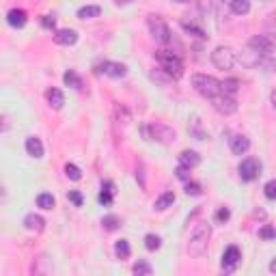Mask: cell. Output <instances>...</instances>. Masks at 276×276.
<instances>
[{
  "instance_id": "obj_1",
  "label": "cell",
  "mask_w": 276,
  "mask_h": 276,
  "mask_svg": "<svg viewBox=\"0 0 276 276\" xmlns=\"http://www.w3.org/2000/svg\"><path fill=\"white\" fill-rule=\"evenodd\" d=\"M209 235H212V229H209L207 222H201L194 227L192 235H190V242H188V253L192 257H203L205 255L207 244H209Z\"/></svg>"
},
{
  "instance_id": "obj_2",
  "label": "cell",
  "mask_w": 276,
  "mask_h": 276,
  "mask_svg": "<svg viewBox=\"0 0 276 276\" xmlns=\"http://www.w3.org/2000/svg\"><path fill=\"white\" fill-rule=\"evenodd\" d=\"M155 61H158L160 67H162L164 72L168 74V78L179 80V78L184 76V63H182V58H179L175 52H170V50H158V52H155Z\"/></svg>"
},
{
  "instance_id": "obj_3",
  "label": "cell",
  "mask_w": 276,
  "mask_h": 276,
  "mask_svg": "<svg viewBox=\"0 0 276 276\" xmlns=\"http://www.w3.org/2000/svg\"><path fill=\"white\" fill-rule=\"evenodd\" d=\"M192 87L203 95V97L214 99L216 95H220V82L214 76H205V74H194L192 76Z\"/></svg>"
},
{
  "instance_id": "obj_4",
  "label": "cell",
  "mask_w": 276,
  "mask_h": 276,
  "mask_svg": "<svg viewBox=\"0 0 276 276\" xmlns=\"http://www.w3.org/2000/svg\"><path fill=\"white\" fill-rule=\"evenodd\" d=\"M149 24V31H151V35L155 39H158L160 43H170L173 41V35H170V28L166 26V22H164L160 16H149L147 19Z\"/></svg>"
},
{
  "instance_id": "obj_5",
  "label": "cell",
  "mask_w": 276,
  "mask_h": 276,
  "mask_svg": "<svg viewBox=\"0 0 276 276\" xmlns=\"http://www.w3.org/2000/svg\"><path fill=\"white\" fill-rule=\"evenodd\" d=\"M235 61H238V58H235V52L227 46H220L212 52V63L218 69H231L235 65Z\"/></svg>"
},
{
  "instance_id": "obj_6",
  "label": "cell",
  "mask_w": 276,
  "mask_h": 276,
  "mask_svg": "<svg viewBox=\"0 0 276 276\" xmlns=\"http://www.w3.org/2000/svg\"><path fill=\"white\" fill-rule=\"evenodd\" d=\"M248 48L255 50V52L259 54L261 61H263V58H270V56H272V50H274L272 39L265 37V35H257V37H253V39L248 41Z\"/></svg>"
},
{
  "instance_id": "obj_7",
  "label": "cell",
  "mask_w": 276,
  "mask_h": 276,
  "mask_svg": "<svg viewBox=\"0 0 276 276\" xmlns=\"http://www.w3.org/2000/svg\"><path fill=\"white\" fill-rule=\"evenodd\" d=\"M54 272V265L50 257L46 253H39L37 257L33 259V265H31V276H52Z\"/></svg>"
},
{
  "instance_id": "obj_8",
  "label": "cell",
  "mask_w": 276,
  "mask_h": 276,
  "mask_svg": "<svg viewBox=\"0 0 276 276\" xmlns=\"http://www.w3.org/2000/svg\"><path fill=\"white\" fill-rule=\"evenodd\" d=\"M238 170H239L242 182H253V179L259 177L261 164H259V160H255V158H246V160H242V164H239Z\"/></svg>"
},
{
  "instance_id": "obj_9",
  "label": "cell",
  "mask_w": 276,
  "mask_h": 276,
  "mask_svg": "<svg viewBox=\"0 0 276 276\" xmlns=\"http://www.w3.org/2000/svg\"><path fill=\"white\" fill-rule=\"evenodd\" d=\"M212 106L218 110L220 114H233L238 110V102L235 97H227V95H216L212 99Z\"/></svg>"
},
{
  "instance_id": "obj_10",
  "label": "cell",
  "mask_w": 276,
  "mask_h": 276,
  "mask_svg": "<svg viewBox=\"0 0 276 276\" xmlns=\"http://www.w3.org/2000/svg\"><path fill=\"white\" fill-rule=\"evenodd\" d=\"M149 132H151V136L158 140V143L170 145L175 140V129H170V128H166V125H162V123L151 125V128H149Z\"/></svg>"
},
{
  "instance_id": "obj_11",
  "label": "cell",
  "mask_w": 276,
  "mask_h": 276,
  "mask_svg": "<svg viewBox=\"0 0 276 276\" xmlns=\"http://www.w3.org/2000/svg\"><path fill=\"white\" fill-rule=\"evenodd\" d=\"M99 74H106V76H112V78H123L128 74V67L121 63H112V61H104L97 69Z\"/></svg>"
},
{
  "instance_id": "obj_12",
  "label": "cell",
  "mask_w": 276,
  "mask_h": 276,
  "mask_svg": "<svg viewBox=\"0 0 276 276\" xmlns=\"http://www.w3.org/2000/svg\"><path fill=\"white\" fill-rule=\"evenodd\" d=\"M54 41L58 46H74L78 41V33L74 28H61V31H56V35H54Z\"/></svg>"
},
{
  "instance_id": "obj_13",
  "label": "cell",
  "mask_w": 276,
  "mask_h": 276,
  "mask_svg": "<svg viewBox=\"0 0 276 276\" xmlns=\"http://www.w3.org/2000/svg\"><path fill=\"white\" fill-rule=\"evenodd\" d=\"M239 259H242V255H239V248L238 246H229L227 250L222 253V268H235V265L239 263Z\"/></svg>"
},
{
  "instance_id": "obj_14",
  "label": "cell",
  "mask_w": 276,
  "mask_h": 276,
  "mask_svg": "<svg viewBox=\"0 0 276 276\" xmlns=\"http://www.w3.org/2000/svg\"><path fill=\"white\" fill-rule=\"evenodd\" d=\"M26 19H28V16L24 9H11V11L7 13V22L11 24L13 28H22L24 24H26Z\"/></svg>"
},
{
  "instance_id": "obj_15",
  "label": "cell",
  "mask_w": 276,
  "mask_h": 276,
  "mask_svg": "<svg viewBox=\"0 0 276 276\" xmlns=\"http://www.w3.org/2000/svg\"><path fill=\"white\" fill-rule=\"evenodd\" d=\"M199 162H201V155L197 151H190V149H185V151L179 153V164H182L184 168H194Z\"/></svg>"
},
{
  "instance_id": "obj_16",
  "label": "cell",
  "mask_w": 276,
  "mask_h": 276,
  "mask_svg": "<svg viewBox=\"0 0 276 276\" xmlns=\"http://www.w3.org/2000/svg\"><path fill=\"white\" fill-rule=\"evenodd\" d=\"M26 153L33 158H43V143L37 136H28L26 138Z\"/></svg>"
},
{
  "instance_id": "obj_17",
  "label": "cell",
  "mask_w": 276,
  "mask_h": 276,
  "mask_svg": "<svg viewBox=\"0 0 276 276\" xmlns=\"http://www.w3.org/2000/svg\"><path fill=\"white\" fill-rule=\"evenodd\" d=\"M250 149V140L246 136H233L231 138V151H233L235 155H242Z\"/></svg>"
},
{
  "instance_id": "obj_18",
  "label": "cell",
  "mask_w": 276,
  "mask_h": 276,
  "mask_svg": "<svg viewBox=\"0 0 276 276\" xmlns=\"http://www.w3.org/2000/svg\"><path fill=\"white\" fill-rule=\"evenodd\" d=\"M24 227H26L28 231H43L46 220H43L39 214H28L26 218H24Z\"/></svg>"
},
{
  "instance_id": "obj_19",
  "label": "cell",
  "mask_w": 276,
  "mask_h": 276,
  "mask_svg": "<svg viewBox=\"0 0 276 276\" xmlns=\"http://www.w3.org/2000/svg\"><path fill=\"white\" fill-rule=\"evenodd\" d=\"M112 197H114V184L112 182H104L102 184V192H99V203L102 205H112Z\"/></svg>"
},
{
  "instance_id": "obj_20",
  "label": "cell",
  "mask_w": 276,
  "mask_h": 276,
  "mask_svg": "<svg viewBox=\"0 0 276 276\" xmlns=\"http://www.w3.org/2000/svg\"><path fill=\"white\" fill-rule=\"evenodd\" d=\"M173 203H175V192L166 190L164 194H160V197L155 199V205H153V207L158 209V212H164V209H168Z\"/></svg>"
},
{
  "instance_id": "obj_21",
  "label": "cell",
  "mask_w": 276,
  "mask_h": 276,
  "mask_svg": "<svg viewBox=\"0 0 276 276\" xmlns=\"http://www.w3.org/2000/svg\"><path fill=\"white\" fill-rule=\"evenodd\" d=\"M50 106H52L54 110H61L63 104H65V97H63V91H58V89H50V91L46 93Z\"/></svg>"
},
{
  "instance_id": "obj_22",
  "label": "cell",
  "mask_w": 276,
  "mask_h": 276,
  "mask_svg": "<svg viewBox=\"0 0 276 276\" xmlns=\"http://www.w3.org/2000/svg\"><path fill=\"white\" fill-rule=\"evenodd\" d=\"M239 89V82L235 78H229L224 82H220V95H227V97H233Z\"/></svg>"
},
{
  "instance_id": "obj_23",
  "label": "cell",
  "mask_w": 276,
  "mask_h": 276,
  "mask_svg": "<svg viewBox=\"0 0 276 276\" xmlns=\"http://www.w3.org/2000/svg\"><path fill=\"white\" fill-rule=\"evenodd\" d=\"M99 13H102V7H99V4H84V7L78 9V18H80V19L97 18Z\"/></svg>"
},
{
  "instance_id": "obj_24",
  "label": "cell",
  "mask_w": 276,
  "mask_h": 276,
  "mask_svg": "<svg viewBox=\"0 0 276 276\" xmlns=\"http://www.w3.org/2000/svg\"><path fill=\"white\" fill-rule=\"evenodd\" d=\"M134 276H153L151 263L145 259H138L136 263H134Z\"/></svg>"
},
{
  "instance_id": "obj_25",
  "label": "cell",
  "mask_w": 276,
  "mask_h": 276,
  "mask_svg": "<svg viewBox=\"0 0 276 276\" xmlns=\"http://www.w3.org/2000/svg\"><path fill=\"white\" fill-rule=\"evenodd\" d=\"M114 255H117L119 259H128L129 255H132V248H129L128 239H119V242L114 244Z\"/></svg>"
},
{
  "instance_id": "obj_26",
  "label": "cell",
  "mask_w": 276,
  "mask_h": 276,
  "mask_svg": "<svg viewBox=\"0 0 276 276\" xmlns=\"http://www.w3.org/2000/svg\"><path fill=\"white\" fill-rule=\"evenodd\" d=\"M119 224H121V218L114 216V214H108V216H104V218H102V227L106 231H117Z\"/></svg>"
},
{
  "instance_id": "obj_27",
  "label": "cell",
  "mask_w": 276,
  "mask_h": 276,
  "mask_svg": "<svg viewBox=\"0 0 276 276\" xmlns=\"http://www.w3.org/2000/svg\"><path fill=\"white\" fill-rule=\"evenodd\" d=\"M229 7H231V11H233V13H238V16H244V13H248L250 2H248V0H233Z\"/></svg>"
},
{
  "instance_id": "obj_28",
  "label": "cell",
  "mask_w": 276,
  "mask_h": 276,
  "mask_svg": "<svg viewBox=\"0 0 276 276\" xmlns=\"http://www.w3.org/2000/svg\"><path fill=\"white\" fill-rule=\"evenodd\" d=\"M63 80H65V84H67V87H72V89H80V87H82V80H80V76H78L76 72H72V69L65 74Z\"/></svg>"
},
{
  "instance_id": "obj_29",
  "label": "cell",
  "mask_w": 276,
  "mask_h": 276,
  "mask_svg": "<svg viewBox=\"0 0 276 276\" xmlns=\"http://www.w3.org/2000/svg\"><path fill=\"white\" fill-rule=\"evenodd\" d=\"M182 26H184V31H185V33H192L194 37H199V39H207L205 31H203L201 26H197V24H192V22H182Z\"/></svg>"
},
{
  "instance_id": "obj_30",
  "label": "cell",
  "mask_w": 276,
  "mask_h": 276,
  "mask_svg": "<svg viewBox=\"0 0 276 276\" xmlns=\"http://www.w3.org/2000/svg\"><path fill=\"white\" fill-rule=\"evenodd\" d=\"M145 246H147V250H158L160 246H162V239L155 233H147L145 235Z\"/></svg>"
},
{
  "instance_id": "obj_31",
  "label": "cell",
  "mask_w": 276,
  "mask_h": 276,
  "mask_svg": "<svg viewBox=\"0 0 276 276\" xmlns=\"http://www.w3.org/2000/svg\"><path fill=\"white\" fill-rule=\"evenodd\" d=\"M37 205L41 209H52L54 207V197H52V194H48V192H41L37 197Z\"/></svg>"
},
{
  "instance_id": "obj_32",
  "label": "cell",
  "mask_w": 276,
  "mask_h": 276,
  "mask_svg": "<svg viewBox=\"0 0 276 276\" xmlns=\"http://www.w3.org/2000/svg\"><path fill=\"white\" fill-rule=\"evenodd\" d=\"M65 175H67L72 182H78V179L82 177V170H80L76 164H65Z\"/></svg>"
},
{
  "instance_id": "obj_33",
  "label": "cell",
  "mask_w": 276,
  "mask_h": 276,
  "mask_svg": "<svg viewBox=\"0 0 276 276\" xmlns=\"http://www.w3.org/2000/svg\"><path fill=\"white\" fill-rule=\"evenodd\" d=\"M214 218H216V222L224 224V222H227V220L231 218V209H229V207H220L218 212H216V216H214Z\"/></svg>"
},
{
  "instance_id": "obj_34",
  "label": "cell",
  "mask_w": 276,
  "mask_h": 276,
  "mask_svg": "<svg viewBox=\"0 0 276 276\" xmlns=\"http://www.w3.org/2000/svg\"><path fill=\"white\" fill-rule=\"evenodd\" d=\"M185 194H188V197H190V194H192V197H199V194H201V185L197 182H188V184H185Z\"/></svg>"
},
{
  "instance_id": "obj_35",
  "label": "cell",
  "mask_w": 276,
  "mask_h": 276,
  "mask_svg": "<svg viewBox=\"0 0 276 276\" xmlns=\"http://www.w3.org/2000/svg\"><path fill=\"white\" fill-rule=\"evenodd\" d=\"M265 197H268L270 201H274V197H276V182L274 179L265 184Z\"/></svg>"
},
{
  "instance_id": "obj_36",
  "label": "cell",
  "mask_w": 276,
  "mask_h": 276,
  "mask_svg": "<svg viewBox=\"0 0 276 276\" xmlns=\"http://www.w3.org/2000/svg\"><path fill=\"white\" fill-rule=\"evenodd\" d=\"M259 238H263V239H272V238H274V229L270 227V224H265V227L259 231Z\"/></svg>"
},
{
  "instance_id": "obj_37",
  "label": "cell",
  "mask_w": 276,
  "mask_h": 276,
  "mask_svg": "<svg viewBox=\"0 0 276 276\" xmlns=\"http://www.w3.org/2000/svg\"><path fill=\"white\" fill-rule=\"evenodd\" d=\"M67 197H69V201H72L74 205H76V207H80V205H82V194L76 192V190H72V192H69Z\"/></svg>"
},
{
  "instance_id": "obj_38",
  "label": "cell",
  "mask_w": 276,
  "mask_h": 276,
  "mask_svg": "<svg viewBox=\"0 0 276 276\" xmlns=\"http://www.w3.org/2000/svg\"><path fill=\"white\" fill-rule=\"evenodd\" d=\"M54 24H56V19H54V18H50V16L41 18V26L43 28H54Z\"/></svg>"
},
{
  "instance_id": "obj_39",
  "label": "cell",
  "mask_w": 276,
  "mask_h": 276,
  "mask_svg": "<svg viewBox=\"0 0 276 276\" xmlns=\"http://www.w3.org/2000/svg\"><path fill=\"white\" fill-rule=\"evenodd\" d=\"M175 173H177V177H179V179H184V182H185V179H188V173H190V168H184V166H179L177 170H175Z\"/></svg>"
},
{
  "instance_id": "obj_40",
  "label": "cell",
  "mask_w": 276,
  "mask_h": 276,
  "mask_svg": "<svg viewBox=\"0 0 276 276\" xmlns=\"http://www.w3.org/2000/svg\"><path fill=\"white\" fill-rule=\"evenodd\" d=\"M4 129H9V123L4 119H0V132H4Z\"/></svg>"
},
{
  "instance_id": "obj_41",
  "label": "cell",
  "mask_w": 276,
  "mask_h": 276,
  "mask_svg": "<svg viewBox=\"0 0 276 276\" xmlns=\"http://www.w3.org/2000/svg\"><path fill=\"white\" fill-rule=\"evenodd\" d=\"M0 194H2V188H0Z\"/></svg>"
},
{
  "instance_id": "obj_42",
  "label": "cell",
  "mask_w": 276,
  "mask_h": 276,
  "mask_svg": "<svg viewBox=\"0 0 276 276\" xmlns=\"http://www.w3.org/2000/svg\"><path fill=\"white\" fill-rule=\"evenodd\" d=\"M224 276H227V274H224Z\"/></svg>"
}]
</instances>
